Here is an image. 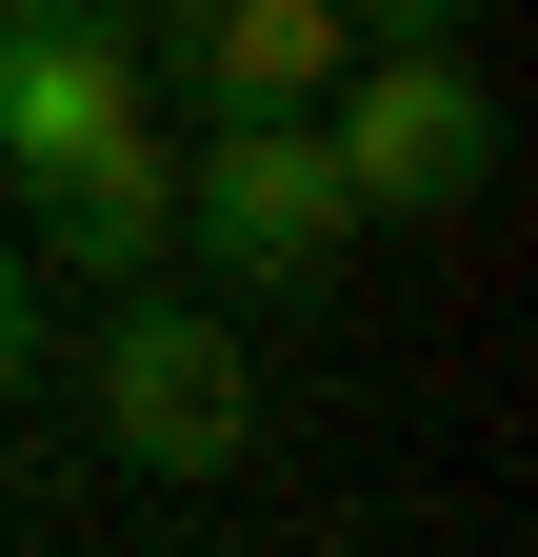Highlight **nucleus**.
I'll list each match as a JSON object with an SVG mask.
<instances>
[{
	"label": "nucleus",
	"instance_id": "nucleus-1",
	"mask_svg": "<svg viewBox=\"0 0 538 557\" xmlns=\"http://www.w3.org/2000/svg\"><path fill=\"white\" fill-rule=\"evenodd\" d=\"M319 160H340L359 220H458V199L499 180V100L458 40H359L340 81H319Z\"/></svg>",
	"mask_w": 538,
	"mask_h": 557
},
{
	"label": "nucleus",
	"instance_id": "nucleus-2",
	"mask_svg": "<svg viewBox=\"0 0 538 557\" xmlns=\"http://www.w3.org/2000/svg\"><path fill=\"white\" fill-rule=\"evenodd\" d=\"M100 438L140 478H220L259 438V338L220 299H140V278H120L100 299Z\"/></svg>",
	"mask_w": 538,
	"mask_h": 557
},
{
	"label": "nucleus",
	"instance_id": "nucleus-3",
	"mask_svg": "<svg viewBox=\"0 0 538 557\" xmlns=\"http://www.w3.org/2000/svg\"><path fill=\"white\" fill-rule=\"evenodd\" d=\"M180 239L220 259L240 299H299V278L359 239L340 160H319V100H299V120H220V139H199V160H180Z\"/></svg>",
	"mask_w": 538,
	"mask_h": 557
},
{
	"label": "nucleus",
	"instance_id": "nucleus-4",
	"mask_svg": "<svg viewBox=\"0 0 538 557\" xmlns=\"http://www.w3.org/2000/svg\"><path fill=\"white\" fill-rule=\"evenodd\" d=\"M140 120V0H0V180Z\"/></svg>",
	"mask_w": 538,
	"mask_h": 557
},
{
	"label": "nucleus",
	"instance_id": "nucleus-5",
	"mask_svg": "<svg viewBox=\"0 0 538 557\" xmlns=\"http://www.w3.org/2000/svg\"><path fill=\"white\" fill-rule=\"evenodd\" d=\"M140 60L199 120H299L359 40H340V0H140Z\"/></svg>",
	"mask_w": 538,
	"mask_h": 557
},
{
	"label": "nucleus",
	"instance_id": "nucleus-6",
	"mask_svg": "<svg viewBox=\"0 0 538 557\" xmlns=\"http://www.w3.org/2000/svg\"><path fill=\"white\" fill-rule=\"evenodd\" d=\"M21 199H40V239H60V278H100V299H120V278H160V259H180V160H160L140 120H100L81 160H40Z\"/></svg>",
	"mask_w": 538,
	"mask_h": 557
},
{
	"label": "nucleus",
	"instance_id": "nucleus-7",
	"mask_svg": "<svg viewBox=\"0 0 538 557\" xmlns=\"http://www.w3.org/2000/svg\"><path fill=\"white\" fill-rule=\"evenodd\" d=\"M479 0H340V40H458Z\"/></svg>",
	"mask_w": 538,
	"mask_h": 557
},
{
	"label": "nucleus",
	"instance_id": "nucleus-8",
	"mask_svg": "<svg viewBox=\"0 0 538 557\" xmlns=\"http://www.w3.org/2000/svg\"><path fill=\"white\" fill-rule=\"evenodd\" d=\"M21 359H40V278L0 259V398H21Z\"/></svg>",
	"mask_w": 538,
	"mask_h": 557
},
{
	"label": "nucleus",
	"instance_id": "nucleus-9",
	"mask_svg": "<svg viewBox=\"0 0 538 557\" xmlns=\"http://www.w3.org/2000/svg\"><path fill=\"white\" fill-rule=\"evenodd\" d=\"M0 199H21V180H0Z\"/></svg>",
	"mask_w": 538,
	"mask_h": 557
}]
</instances>
